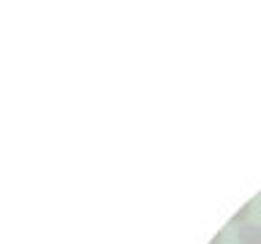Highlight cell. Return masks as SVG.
Returning a JSON list of instances; mask_svg holds the SVG:
<instances>
[{"label":"cell","mask_w":261,"mask_h":244,"mask_svg":"<svg viewBox=\"0 0 261 244\" xmlns=\"http://www.w3.org/2000/svg\"><path fill=\"white\" fill-rule=\"evenodd\" d=\"M248 215H250V203H245V206H242V209H240V211H237V215L231 217V225H242Z\"/></svg>","instance_id":"7a4b0ae2"},{"label":"cell","mask_w":261,"mask_h":244,"mask_svg":"<svg viewBox=\"0 0 261 244\" xmlns=\"http://www.w3.org/2000/svg\"><path fill=\"white\" fill-rule=\"evenodd\" d=\"M240 244H261V225L258 223H242L237 228Z\"/></svg>","instance_id":"6da1fadb"}]
</instances>
